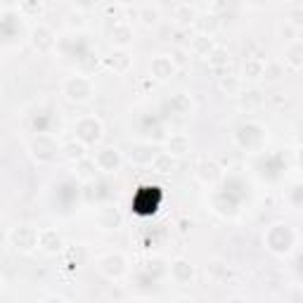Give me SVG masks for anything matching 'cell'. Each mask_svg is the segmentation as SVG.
Instances as JSON below:
<instances>
[{"label":"cell","mask_w":303,"mask_h":303,"mask_svg":"<svg viewBox=\"0 0 303 303\" xmlns=\"http://www.w3.org/2000/svg\"><path fill=\"white\" fill-rule=\"evenodd\" d=\"M100 270L107 275V277H119L123 270H126V258L121 253H109V256L100 258Z\"/></svg>","instance_id":"obj_1"},{"label":"cell","mask_w":303,"mask_h":303,"mask_svg":"<svg viewBox=\"0 0 303 303\" xmlns=\"http://www.w3.org/2000/svg\"><path fill=\"white\" fill-rule=\"evenodd\" d=\"M64 92L71 97V100H78V102H83L90 97V83L85 81V78L76 76V78H69L64 85Z\"/></svg>","instance_id":"obj_2"},{"label":"cell","mask_w":303,"mask_h":303,"mask_svg":"<svg viewBox=\"0 0 303 303\" xmlns=\"http://www.w3.org/2000/svg\"><path fill=\"white\" fill-rule=\"evenodd\" d=\"M100 123L95 121V119H90V128H85V121L78 123V137L83 142H97L100 140Z\"/></svg>","instance_id":"obj_3"},{"label":"cell","mask_w":303,"mask_h":303,"mask_svg":"<svg viewBox=\"0 0 303 303\" xmlns=\"http://www.w3.org/2000/svg\"><path fill=\"white\" fill-rule=\"evenodd\" d=\"M97 164H100L102 171H114V168L119 166V154L114 149H104V152L97 154Z\"/></svg>","instance_id":"obj_4"},{"label":"cell","mask_w":303,"mask_h":303,"mask_svg":"<svg viewBox=\"0 0 303 303\" xmlns=\"http://www.w3.org/2000/svg\"><path fill=\"white\" fill-rule=\"evenodd\" d=\"M33 45L38 48V50H48L52 45V33L48 31L45 26H38L36 31H33Z\"/></svg>","instance_id":"obj_5"},{"label":"cell","mask_w":303,"mask_h":303,"mask_svg":"<svg viewBox=\"0 0 303 303\" xmlns=\"http://www.w3.org/2000/svg\"><path fill=\"white\" fill-rule=\"evenodd\" d=\"M173 275L178 282H187V279L192 277V268H190V263H185V261H175L173 263Z\"/></svg>","instance_id":"obj_6"},{"label":"cell","mask_w":303,"mask_h":303,"mask_svg":"<svg viewBox=\"0 0 303 303\" xmlns=\"http://www.w3.org/2000/svg\"><path fill=\"white\" fill-rule=\"evenodd\" d=\"M168 147H171V152H173V154H182V152L187 149V137H182V135L173 137V140L168 142Z\"/></svg>","instance_id":"obj_7"},{"label":"cell","mask_w":303,"mask_h":303,"mask_svg":"<svg viewBox=\"0 0 303 303\" xmlns=\"http://www.w3.org/2000/svg\"><path fill=\"white\" fill-rule=\"evenodd\" d=\"M154 21H156V10H152V12L147 10L145 12V24H154Z\"/></svg>","instance_id":"obj_8"}]
</instances>
